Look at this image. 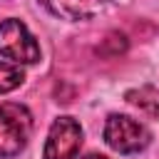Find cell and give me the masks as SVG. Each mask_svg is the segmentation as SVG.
Wrapping results in <instances>:
<instances>
[{"label": "cell", "mask_w": 159, "mask_h": 159, "mask_svg": "<svg viewBox=\"0 0 159 159\" xmlns=\"http://www.w3.org/2000/svg\"><path fill=\"white\" fill-rule=\"evenodd\" d=\"M77 159H107V157H102V154H84V157H77Z\"/></svg>", "instance_id": "cell-8"}, {"label": "cell", "mask_w": 159, "mask_h": 159, "mask_svg": "<svg viewBox=\"0 0 159 159\" xmlns=\"http://www.w3.org/2000/svg\"><path fill=\"white\" fill-rule=\"evenodd\" d=\"M0 55L15 65H35L40 60V45L20 20L7 17L0 22Z\"/></svg>", "instance_id": "cell-2"}, {"label": "cell", "mask_w": 159, "mask_h": 159, "mask_svg": "<svg viewBox=\"0 0 159 159\" xmlns=\"http://www.w3.org/2000/svg\"><path fill=\"white\" fill-rule=\"evenodd\" d=\"M25 82V72L15 62H0V94L17 89Z\"/></svg>", "instance_id": "cell-6"}, {"label": "cell", "mask_w": 159, "mask_h": 159, "mask_svg": "<svg viewBox=\"0 0 159 159\" xmlns=\"http://www.w3.org/2000/svg\"><path fill=\"white\" fill-rule=\"evenodd\" d=\"M104 142L119 154H137L149 144V132L127 114H109L104 122Z\"/></svg>", "instance_id": "cell-3"}, {"label": "cell", "mask_w": 159, "mask_h": 159, "mask_svg": "<svg viewBox=\"0 0 159 159\" xmlns=\"http://www.w3.org/2000/svg\"><path fill=\"white\" fill-rule=\"evenodd\" d=\"M40 2L62 20H87L102 12L112 0H40Z\"/></svg>", "instance_id": "cell-5"}, {"label": "cell", "mask_w": 159, "mask_h": 159, "mask_svg": "<svg viewBox=\"0 0 159 159\" xmlns=\"http://www.w3.org/2000/svg\"><path fill=\"white\" fill-rule=\"evenodd\" d=\"M127 102H132L134 107L149 112V114H157L159 112V97L152 87H142V89H134V92H127Z\"/></svg>", "instance_id": "cell-7"}, {"label": "cell", "mask_w": 159, "mask_h": 159, "mask_svg": "<svg viewBox=\"0 0 159 159\" xmlns=\"http://www.w3.org/2000/svg\"><path fill=\"white\" fill-rule=\"evenodd\" d=\"M32 134V114L25 104H0V157H15Z\"/></svg>", "instance_id": "cell-1"}, {"label": "cell", "mask_w": 159, "mask_h": 159, "mask_svg": "<svg viewBox=\"0 0 159 159\" xmlns=\"http://www.w3.org/2000/svg\"><path fill=\"white\" fill-rule=\"evenodd\" d=\"M82 144V127L72 117H57L47 132L42 159H77Z\"/></svg>", "instance_id": "cell-4"}]
</instances>
